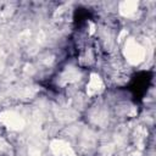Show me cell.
Masks as SVG:
<instances>
[{
  "instance_id": "cell-1",
  "label": "cell",
  "mask_w": 156,
  "mask_h": 156,
  "mask_svg": "<svg viewBox=\"0 0 156 156\" xmlns=\"http://www.w3.org/2000/svg\"><path fill=\"white\" fill-rule=\"evenodd\" d=\"M126 57L128 61L133 65H136L141 62L145 57V50L141 45H139L134 39H129L126 43V50H124Z\"/></svg>"
},
{
  "instance_id": "cell-5",
  "label": "cell",
  "mask_w": 156,
  "mask_h": 156,
  "mask_svg": "<svg viewBox=\"0 0 156 156\" xmlns=\"http://www.w3.org/2000/svg\"><path fill=\"white\" fill-rule=\"evenodd\" d=\"M101 88H102V82H101L100 77L96 76V74H91L90 80H89V84H88V93L90 95H93V94L98 93Z\"/></svg>"
},
{
  "instance_id": "cell-2",
  "label": "cell",
  "mask_w": 156,
  "mask_h": 156,
  "mask_svg": "<svg viewBox=\"0 0 156 156\" xmlns=\"http://www.w3.org/2000/svg\"><path fill=\"white\" fill-rule=\"evenodd\" d=\"M0 119L9 128L12 129H21L24 126V121L15 112H4L0 115Z\"/></svg>"
},
{
  "instance_id": "cell-4",
  "label": "cell",
  "mask_w": 156,
  "mask_h": 156,
  "mask_svg": "<svg viewBox=\"0 0 156 156\" xmlns=\"http://www.w3.org/2000/svg\"><path fill=\"white\" fill-rule=\"evenodd\" d=\"M138 9V2L136 1H123L119 5V11L123 16H130L133 15Z\"/></svg>"
},
{
  "instance_id": "cell-3",
  "label": "cell",
  "mask_w": 156,
  "mask_h": 156,
  "mask_svg": "<svg viewBox=\"0 0 156 156\" xmlns=\"http://www.w3.org/2000/svg\"><path fill=\"white\" fill-rule=\"evenodd\" d=\"M51 150L57 156H74L69 145L63 140H54L51 143Z\"/></svg>"
}]
</instances>
